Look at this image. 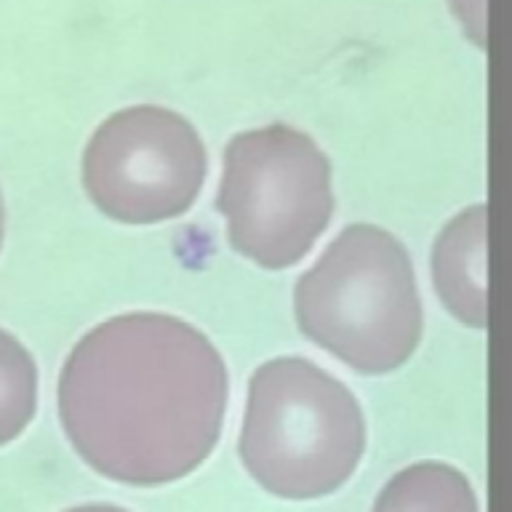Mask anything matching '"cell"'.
Returning <instances> with one entry per match:
<instances>
[{
    "instance_id": "52a82bcc",
    "label": "cell",
    "mask_w": 512,
    "mask_h": 512,
    "mask_svg": "<svg viewBox=\"0 0 512 512\" xmlns=\"http://www.w3.org/2000/svg\"><path fill=\"white\" fill-rule=\"evenodd\" d=\"M371 512H480V504L464 472L443 462H416L392 475Z\"/></svg>"
},
{
    "instance_id": "ba28073f",
    "label": "cell",
    "mask_w": 512,
    "mask_h": 512,
    "mask_svg": "<svg viewBox=\"0 0 512 512\" xmlns=\"http://www.w3.org/2000/svg\"><path fill=\"white\" fill-rule=\"evenodd\" d=\"M38 408V366L14 334L0 328V446L27 430Z\"/></svg>"
},
{
    "instance_id": "8992f818",
    "label": "cell",
    "mask_w": 512,
    "mask_h": 512,
    "mask_svg": "<svg viewBox=\"0 0 512 512\" xmlns=\"http://www.w3.org/2000/svg\"><path fill=\"white\" fill-rule=\"evenodd\" d=\"M432 280L456 320L486 326V206L467 208L443 227L432 248Z\"/></svg>"
},
{
    "instance_id": "7a4b0ae2",
    "label": "cell",
    "mask_w": 512,
    "mask_h": 512,
    "mask_svg": "<svg viewBox=\"0 0 512 512\" xmlns=\"http://www.w3.org/2000/svg\"><path fill=\"white\" fill-rule=\"evenodd\" d=\"M296 326L358 374H390L422 342L411 256L376 224H350L294 288Z\"/></svg>"
},
{
    "instance_id": "9c48e42d",
    "label": "cell",
    "mask_w": 512,
    "mask_h": 512,
    "mask_svg": "<svg viewBox=\"0 0 512 512\" xmlns=\"http://www.w3.org/2000/svg\"><path fill=\"white\" fill-rule=\"evenodd\" d=\"M67 512H128L118 504H80V507H72Z\"/></svg>"
},
{
    "instance_id": "5b68a950",
    "label": "cell",
    "mask_w": 512,
    "mask_h": 512,
    "mask_svg": "<svg viewBox=\"0 0 512 512\" xmlns=\"http://www.w3.org/2000/svg\"><path fill=\"white\" fill-rule=\"evenodd\" d=\"M206 171V144L190 120L155 104L110 115L83 152L88 198L123 224H158L187 214Z\"/></svg>"
},
{
    "instance_id": "6da1fadb",
    "label": "cell",
    "mask_w": 512,
    "mask_h": 512,
    "mask_svg": "<svg viewBox=\"0 0 512 512\" xmlns=\"http://www.w3.org/2000/svg\"><path fill=\"white\" fill-rule=\"evenodd\" d=\"M227 392V366L203 331L163 312H128L72 347L56 400L91 470L126 486H166L211 456Z\"/></svg>"
},
{
    "instance_id": "30bf717a",
    "label": "cell",
    "mask_w": 512,
    "mask_h": 512,
    "mask_svg": "<svg viewBox=\"0 0 512 512\" xmlns=\"http://www.w3.org/2000/svg\"><path fill=\"white\" fill-rule=\"evenodd\" d=\"M3 232H6V211H3V195H0V248H3Z\"/></svg>"
},
{
    "instance_id": "277c9868",
    "label": "cell",
    "mask_w": 512,
    "mask_h": 512,
    "mask_svg": "<svg viewBox=\"0 0 512 512\" xmlns=\"http://www.w3.org/2000/svg\"><path fill=\"white\" fill-rule=\"evenodd\" d=\"M216 208L240 256L264 270H288L310 254L334 216L331 163L299 128L243 131L224 150Z\"/></svg>"
},
{
    "instance_id": "3957f363",
    "label": "cell",
    "mask_w": 512,
    "mask_h": 512,
    "mask_svg": "<svg viewBox=\"0 0 512 512\" xmlns=\"http://www.w3.org/2000/svg\"><path fill=\"white\" fill-rule=\"evenodd\" d=\"M240 462L280 499L339 491L366 451L358 398L304 358L267 360L251 374L240 430Z\"/></svg>"
}]
</instances>
